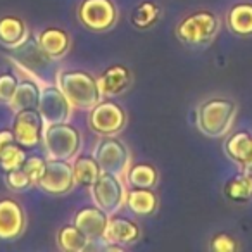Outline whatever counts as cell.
Returning a JSON list of instances; mask_svg holds the SVG:
<instances>
[{
    "label": "cell",
    "instance_id": "cell-9",
    "mask_svg": "<svg viewBox=\"0 0 252 252\" xmlns=\"http://www.w3.org/2000/svg\"><path fill=\"white\" fill-rule=\"evenodd\" d=\"M78 19L90 32H107L118 21V9L112 0H83Z\"/></svg>",
    "mask_w": 252,
    "mask_h": 252
},
{
    "label": "cell",
    "instance_id": "cell-22",
    "mask_svg": "<svg viewBox=\"0 0 252 252\" xmlns=\"http://www.w3.org/2000/svg\"><path fill=\"white\" fill-rule=\"evenodd\" d=\"M126 206L138 216H147L158 209V197L151 189H131L126 192Z\"/></svg>",
    "mask_w": 252,
    "mask_h": 252
},
{
    "label": "cell",
    "instance_id": "cell-32",
    "mask_svg": "<svg viewBox=\"0 0 252 252\" xmlns=\"http://www.w3.org/2000/svg\"><path fill=\"white\" fill-rule=\"evenodd\" d=\"M209 247L213 249L214 252H233L238 249V244L230 237V235L218 233L216 237L211 240Z\"/></svg>",
    "mask_w": 252,
    "mask_h": 252
},
{
    "label": "cell",
    "instance_id": "cell-17",
    "mask_svg": "<svg viewBox=\"0 0 252 252\" xmlns=\"http://www.w3.org/2000/svg\"><path fill=\"white\" fill-rule=\"evenodd\" d=\"M30 36L28 26L21 18L4 16L0 18V43L7 49H16Z\"/></svg>",
    "mask_w": 252,
    "mask_h": 252
},
{
    "label": "cell",
    "instance_id": "cell-30",
    "mask_svg": "<svg viewBox=\"0 0 252 252\" xmlns=\"http://www.w3.org/2000/svg\"><path fill=\"white\" fill-rule=\"evenodd\" d=\"M21 169L28 175V178L32 180L33 185H36L38 180L42 178L43 171H45V161L40 158H26Z\"/></svg>",
    "mask_w": 252,
    "mask_h": 252
},
{
    "label": "cell",
    "instance_id": "cell-18",
    "mask_svg": "<svg viewBox=\"0 0 252 252\" xmlns=\"http://www.w3.org/2000/svg\"><path fill=\"white\" fill-rule=\"evenodd\" d=\"M38 43L50 57L56 61L63 59L71 47V38L64 30L61 28H47L38 35Z\"/></svg>",
    "mask_w": 252,
    "mask_h": 252
},
{
    "label": "cell",
    "instance_id": "cell-15",
    "mask_svg": "<svg viewBox=\"0 0 252 252\" xmlns=\"http://www.w3.org/2000/svg\"><path fill=\"white\" fill-rule=\"evenodd\" d=\"M140 237V228L135 221L128 220L123 216H112L109 218L107 228H105L104 242L111 244H131Z\"/></svg>",
    "mask_w": 252,
    "mask_h": 252
},
{
    "label": "cell",
    "instance_id": "cell-20",
    "mask_svg": "<svg viewBox=\"0 0 252 252\" xmlns=\"http://www.w3.org/2000/svg\"><path fill=\"white\" fill-rule=\"evenodd\" d=\"M224 152L237 164H247L252 161V137L247 131H237L224 142Z\"/></svg>",
    "mask_w": 252,
    "mask_h": 252
},
{
    "label": "cell",
    "instance_id": "cell-7",
    "mask_svg": "<svg viewBox=\"0 0 252 252\" xmlns=\"http://www.w3.org/2000/svg\"><path fill=\"white\" fill-rule=\"evenodd\" d=\"M90 189L95 206H98L107 214H116L126 204V190L121 176L102 171Z\"/></svg>",
    "mask_w": 252,
    "mask_h": 252
},
{
    "label": "cell",
    "instance_id": "cell-8",
    "mask_svg": "<svg viewBox=\"0 0 252 252\" xmlns=\"http://www.w3.org/2000/svg\"><path fill=\"white\" fill-rule=\"evenodd\" d=\"M36 185L50 195H66L76 185L73 164H69L67 159L49 158L45 161V171Z\"/></svg>",
    "mask_w": 252,
    "mask_h": 252
},
{
    "label": "cell",
    "instance_id": "cell-31",
    "mask_svg": "<svg viewBox=\"0 0 252 252\" xmlns=\"http://www.w3.org/2000/svg\"><path fill=\"white\" fill-rule=\"evenodd\" d=\"M18 78L11 73H2L0 74V102L9 104L14 95L16 88H18Z\"/></svg>",
    "mask_w": 252,
    "mask_h": 252
},
{
    "label": "cell",
    "instance_id": "cell-14",
    "mask_svg": "<svg viewBox=\"0 0 252 252\" xmlns=\"http://www.w3.org/2000/svg\"><path fill=\"white\" fill-rule=\"evenodd\" d=\"M109 223V214L102 211L98 206L81 207L74 216V226L80 228L92 242L104 240L105 228Z\"/></svg>",
    "mask_w": 252,
    "mask_h": 252
},
{
    "label": "cell",
    "instance_id": "cell-10",
    "mask_svg": "<svg viewBox=\"0 0 252 252\" xmlns=\"http://www.w3.org/2000/svg\"><path fill=\"white\" fill-rule=\"evenodd\" d=\"M126 114L119 104L112 100H100L90 109L88 126L97 135H116L125 128Z\"/></svg>",
    "mask_w": 252,
    "mask_h": 252
},
{
    "label": "cell",
    "instance_id": "cell-13",
    "mask_svg": "<svg viewBox=\"0 0 252 252\" xmlns=\"http://www.w3.org/2000/svg\"><path fill=\"white\" fill-rule=\"evenodd\" d=\"M26 228V214L14 199L0 200V240H16Z\"/></svg>",
    "mask_w": 252,
    "mask_h": 252
},
{
    "label": "cell",
    "instance_id": "cell-11",
    "mask_svg": "<svg viewBox=\"0 0 252 252\" xmlns=\"http://www.w3.org/2000/svg\"><path fill=\"white\" fill-rule=\"evenodd\" d=\"M43 128H45V121H43L38 109L33 107L18 111L14 116V121H12V131H14L16 142L25 149H35L42 142Z\"/></svg>",
    "mask_w": 252,
    "mask_h": 252
},
{
    "label": "cell",
    "instance_id": "cell-19",
    "mask_svg": "<svg viewBox=\"0 0 252 252\" xmlns=\"http://www.w3.org/2000/svg\"><path fill=\"white\" fill-rule=\"evenodd\" d=\"M226 26L233 35L252 36V4L251 2L235 4L226 14Z\"/></svg>",
    "mask_w": 252,
    "mask_h": 252
},
{
    "label": "cell",
    "instance_id": "cell-5",
    "mask_svg": "<svg viewBox=\"0 0 252 252\" xmlns=\"http://www.w3.org/2000/svg\"><path fill=\"white\" fill-rule=\"evenodd\" d=\"M43 147L49 158L52 159H67L78 154L81 147L80 131L71 126L69 123H50L43 128Z\"/></svg>",
    "mask_w": 252,
    "mask_h": 252
},
{
    "label": "cell",
    "instance_id": "cell-12",
    "mask_svg": "<svg viewBox=\"0 0 252 252\" xmlns=\"http://www.w3.org/2000/svg\"><path fill=\"white\" fill-rule=\"evenodd\" d=\"M71 102L59 88V85L49 83L42 88L38 111L45 125L50 123H66L71 118Z\"/></svg>",
    "mask_w": 252,
    "mask_h": 252
},
{
    "label": "cell",
    "instance_id": "cell-2",
    "mask_svg": "<svg viewBox=\"0 0 252 252\" xmlns=\"http://www.w3.org/2000/svg\"><path fill=\"white\" fill-rule=\"evenodd\" d=\"M237 104L230 98H209L197 107V128L206 137L220 138L230 131L237 116Z\"/></svg>",
    "mask_w": 252,
    "mask_h": 252
},
{
    "label": "cell",
    "instance_id": "cell-28",
    "mask_svg": "<svg viewBox=\"0 0 252 252\" xmlns=\"http://www.w3.org/2000/svg\"><path fill=\"white\" fill-rule=\"evenodd\" d=\"M159 14H161V11H159V7L154 2H144V4H140L133 11V14H131V23H133V26H137V28H140V30L151 28L159 19Z\"/></svg>",
    "mask_w": 252,
    "mask_h": 252
},
{
    "label": "cell",
    "instance_id": "cell-27",
    "mask_svg": "<svg viewBox=\"0 0 252 252\" xmlns=\"http://www.w3.org/2000/svg\"><path fill=\"white\" fill-rule=\"evenodd\" d=\"M25 159H26L25 147L19 145L18 142H14V144L7 145V147L2 151V154H0V168H2L4 173L12 171V169L21 168Z\"/></svg>",
    "mask_w": 252,
    "mask_h": 252
},
{
    "label": "cell",
    "instance_id": "cell-29",
    "mask_svg": "<svg viewBox=\"0 0 252 252\" xmlns=\"http://www.w3.org/2000/svg\"><path fill=\"white\" fill-rule=\"evenodd\" d=\"M5 183H7L9 189L14 190V192H23V190L30 189V187L33 185L32 180L28 178V175H26L21 168L5 173Z\"/></svg>",
    "mask_w": 252,
    "mask_h": 252
},
{
    "label": "cell",
    "instance_id": "cell-25",
    "mask_svg": "<svg viewBox=\"0 0 252 252\" xmlns=\"http://www.w3.org/2000/svg\"><path fill=\"white\" fill-rule=\"evenodd\" d=\"M223 193L231 202H247L252 199V176L242 171L224 185Z\"/></svg>",
    "mask_w": 252,
    "mask_h": 252
},
{
    "label": "cell",
    "instance_id": "cell-3",
    "mask_svg": "<svg viewBox=\"0 0 252 252\" xmlns=\"http://www.w3.org/2000/svg\"><path fill=\"white\" fill-rule=\"evenodd\" d=\"M57 85L73 107L92 109L102 100L98 81L85 71H61L57 74Z\"/></svg>",
    "mask_w": 252,
    "mask_h": 252
},
{
    "label": "cell",
    "instance_id": "cell-21",
    "mask_svg": "<svg viewBox=\"0 0 252 252\" xmlns=\"http://www.w3.org/2000/svg\"><path fill=\"white\" fill-rule=\"evenodd\" d=\"M40 94H42V88H40L35 81L23 80L18 83V88H16L9 105H11L14 112L23 111V109H32V107L38 109Z\"/></svg>",
    "mask_w": 252,
    "mask_h": 252
},
{
    "label": "cell",
    "instance_id": "cell-34",
    "mask_svg": "<svg viewBox=\"0 0 252 252\" xmlns=\"http://www.w3.org/2000/svg\"><path fill=\"white\" fill-rule=\"evenodd\" d=\"M242 171L247 173V175H251V176H252V161H251V162H247V164L242 166Z\"/></svg>",
    "mask_w": 252,
    "mask_h": 252
},
{
    "label": "cell",
    "instance_id": "cell-24",
    "mask_svg": "<svg viewBox=\"0 0 252 252\" xmlns=\"http://www.w3.org/2000/svg\"><path fill=\"white\" fill-rule=\"evenodd\" d=\"M73 173L78 185L92 187L100 176L102 169L94 156H80L73 162Z\"/></svg>",
    "mask_w": 252,
    "mask_h": 252
},
{
    "label": "cell",
    "instance_id": "cell-16",
    "mask_svg": "<svg viewBox=\"0 0 252 252\" xmlns=\"http://www.w3.org/2000/svg\"><path fill=\"white\" fill-rule=\"evenodd\" d=\"M98 88H100L102 97H114V95H119L130 87L131 83V74L130 69L125 66H116L109 67L102 73V76L98 78Z\"/></svg>",
    "mask_w": 252,
    "mask_h": 252
},
{
    "label": "cell",
    "instance_id": "cell-4",
    "mask_svg": "<svg viewBox=\"0 0 252 252\" xmlns=\"http://www.w3.org/2000/svg\"><path fill=\"white\" fill-rule=\"evenodd\" d=\"M220 32V19L211 11H197L183 18L176 26V36L185 45L202 47L213 42Z\"/></svg>",
    "mask_w": 252,
    "mask_h": 252
},
{
    "label": "cell",
    "instance_id": "cell-1",
    "mask_svg": "<svg viewBox=\"0 0 252 252\" xmlns=\"http://www.w3.org/2000/svg\"><path fill=\"white\" fill-rule=\"evenodd\" d=\"M9 57L33 78L45 81V85H49L52 80H56L57 83V61L40 47L35 36L30 35L19 47L11 49Z\"/></svg>",
    "mask_w": 252,
    "mask_h": 252
},
{
    "label": "cell",
    "instance_id": "cell-6",
    "mask_svg": "<svg viewBox=\"0 0 252 252\" xmlns=\"http://www.w3.org/2000/svg\"><path fill=\"white\" fill-rule=\"evenodd\" d=\"M94 158L97 159L102 171L121 176V178L130 168V151L114 135H105L97 142Z\"/></svg>",
    "mask_w": 252,
    "mask_h": 252
},
{
    "label": "cell",
    "instance_id": "cell-33",
    "mask_svg": "<svg viewBox=\"0 0 252 252\" xmlns=\"http://www.w3.org/2000/svg\"><path fill=\"white\" fill-rule=\"evenodd\" d=\"M16 137H14V131L12 130H0V154L4 151L7 145L14 144Z\"/></svg>",
    "mask_w": 252,
    "mask_h": 252
},
{
    "label": "cell",
    "instance_id": "cell-26",
    "mask_svg": "<svg viewBox=\"0 0 252 252\" xmlns=\"http://www.w3.org/2000/svg\"><path fill=\"white\" fill-rule=\"evenodd\" d=\"M126 180L135 189H154L158 183V171L151 164H135L128 168Z\"/></svg>",
    "mask_w": 252,
    "mask_h": 252
},
{
    "label": "cell",
    "instance_id": "cell-23",
    "mask_svg": "<svg viewBox=\"0 0 252 252\" xmlns=\"http://www.w3.org/2000/svg\"><path fill=\"white\" fill-rule=\"evenodd\" d=\"M57 245L66 252H83L90 249L92 240L74 224H66L57 231Z\"/></svg>",
    "mask_w": 252,
    "mask_h": 252
}]
</instances>
